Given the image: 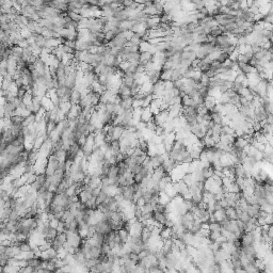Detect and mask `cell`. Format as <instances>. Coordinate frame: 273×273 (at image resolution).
Wrapping results in <instances>:
<instances>
[{
  "label": "cell",
  "instance_id": "25",
  "mask_svg": "<svg viewBox=\"0 0 273 273\" xmlns=\"http://www.w3.org/2000/svg\"><path fill=\"white\" fill-rule=\"evenodd\" d=\"M32 57H33V51H32V48H31L30 46L27 47V48H23V57H21L23 60L26 61V62H28Z\"/></svg>",
  "mask_w": 273,
  "mask_h": 273
},
{
  "label": "cell",
  "instance_id": "48",
  "mask_svg": "<svg viewBox=\"0 0 273 273\" xmlns=\"http://www.w3.org/2000/svg\"><path fill=\"white\" fill-rule=\"evenodd\" d=\"M143 105V99H135L133 98V103H132V108H139V107H142Z\"/></svg>",
  "mask_w": 273,
  "mask_h": 273
},
{
  "label": "cell",
  "instance_id": "21",
  "mask_svg": "<svg viewBox=\"0 0 273 273\" xmlns=\"http://www.w3.org/2000/svg\"><path fill=\"white\" fill-rule=\"evenodd\" d=\"M12 56H14L15 58L19 59L23 57V48H21L20 46H18V45H14V46L12 47Z\"/></svg>",
  "mask_w": 273,
  "mask_h": 273
},
{
  "label": "cell",
  "instance_id": "47",
  "mask_svg": "<svg viewBox=\"0 0 273 273\" xmlns=\"http://www.w3.org/2000/svg\"><path fill=\"white\" fill-rule=\"evenodd\" d=\"M59 223H60V220L57 219V218H52V219L49 220V225H50L51 227H54V228L58 227Z\"/></svg>",
  "mask_w": 273,
  "mask_h": 273
},
{
  "label": "cell",
  "instance_id": "29",
  "mask_svg": "<svg viewBox=\"0 0 273 273\" xmlns=\"http://www.w3.org/2000/svg\"><path fill=\"white\" fill-rule=\"evenodd\" d=\"M68 16L70 17V19H72L73 21H76V23H79L80 19L82 18V16L80 14H78V13H76V12H73V11H68Z\"/></svg>",
  "mask_w": 273,
  "mask_h": 273
},
{
  "label": "cell",
  "instance_id": "37",
  "mask_svg": "<svg viewBox=\"0 0 273 273\" xmlns=\"http://www.w3.org/2000/svg\"><path fill=\"white\" fill-rule=\"evenodd\" d=\"M229 58H231V54H228L227 52H225V51H221L217 60L220 61V62H222V63H224L225 61H226L227 59H229Z\"/></svg>",
  "mask_w": 273,
  "mask_h": 273
},
{
  "label": "cell",
  "instance_id": "4",
  "mask_svg": "<svg viewBox=\"0 0 273 273\" xmlns=\"http://www.w3.org/2000/svg\"><path fill=\"white\" fill-rule=\"evenodd\" d=\"M122 83L125 84V85L128 86V88H131V86L135 83V74H131V73H124V75L122 76Z\"/></svg>",
  "mask_w": 273,
  "mask_h": 273
},
{
  "label": "cell",
  "instance_id": "17",
  "mask_svg": "<svg viewBox=\"0 0 273 273\" xmlns=\"http://www.w3.org/2000/svg\"><path fill=\"white\" fill-rule=\"evenodd\" d=\"M119 94L121 95V97H128V96H132V93H131V89L126 86L125 84L122 83L121 86H119Z\"/></svg>",
  "mask_w": 273,
  "mask_h": 273
},
{
  "label": "cell",
  "instance_id": "41",
  "mask_svg": "<svg viewBox=\"0 0 273 273\" xmlns=\"http://www.w3.org/2000/svg\"><path fill=\"white\" fill-rule=\"evenodd\" d=\"M97 80H98V82H101L103 85H106V84L108 83V81H109V77H108L107 75L101 74V75L97 76Z\"/></svg>",
  "mask_w": 273,
  "mask_h": 273
},
{
  "label": "cell",
  "instance_id": "36",
  "mask_svg": "<svg viewBox=\"0 0 273 273\" xmlns=\"http://www.w3.org/2000/svg\"><path fill=\"white\" fill-rule=\"evenodd\" d=\"M111 144V147L112 150H114V153H119L121 152V144H119V140H113L112 142L110 143Z\"/></svg>",
  "mask_w": 273,
  "mask_h": 273
},
{
  "label": "cell",
  "instance_id": "54",
  "mask_svg": "<svg viewBox=\"0 0 273 273\" xmlns=\"http://www.w3.org/2000/svg\"><path fill=\"white\" fill-rule=\"evenodd\" d=\"M135 204H137V206H139V207H141V208H142L143 206H144L145 204H146V201H145V198L142 196V197H140V198H139V200H138V201L135 202Z\"/></svg>",
  "mask_w": 273,
  "mask_h": 273
},
{
  "label": "cell",
  "instance_id": "7",
  "mask_svg": "<svg viewBox=\"0 0 273 273\" xmlns=\"http://www.w3.org/2000/svg\"><path fill=\"white\" fill-rule=\"evenodd\" d=\"M42 107L44 108L46 111H51V110H54L57 106L52 103V101L48 97V96H44L42 99Z\"/></svg>",
  "mask_w": 273,
  "mask_h": 273
},
{
  "label": "cell",
  "instance_id": "42",
  "mask_svg": "<svg viewBox=\"0 0 273 273\" xmlns=\"http://www.w3.org/2000/svg\"><path fill=\"white\" fill-rule=\"evenodd\" d=\"M205 75L207 76V77H209L210 79H211V78H215L216 76L218 75V72H217V70H215V68L211 67L210 70H208L207 72L205 73Z\"/></svg>",
  "mask_w": 273,
  "mask_h": 273
},
{
  "label": "cell",
  "instance_id": "8",
  "mask_svg": "<svg viewBox=\"0 0 273 273\" xmlns=\"http://www.w3.org/2000/svg\"><path fill=\"white\" fill-rule=\"evenodd\" d=\"M225 213H226V218L229 220L238 219V213H237L236 207H234V206H228L227 208H225Z\"/></svg>",
  "mask_w": 273,
  "mask_h": 273
},
{
  "label": "cell",
  "instance_id": "52",
  "mask_svg": "<svg viewBox=\"0 0 273 273\" xmlns=\"http://www.w3.org/2000/svg\"><path fill=\"white\" fill-rule=\"evenodd\" d=\"M36 177H38V175L36 174H30V176H29V178H28V180H27V185H32L33 182L36 180Z\"/></svg>",
  "mask_w": 273,
  "mask_h": 273
},
{
  "label": "cell",
  "instance_id": "50",
  "mask_svg": "<svg viewBox=\"0 0 273 273\" xmlns=\"http://www.w3.org/2000/svg\"><path fill=\"white\" fill-rule=\"evenodd\" d=\"M222 66H223V63L222 62H220V61H218V60H215L213 62V64H211V67L213 68H215V70H219V68H221Z\"/></svg>",
  "mask_w": 273,
  "mask_h": 273
},
{
  "label": "cell",
  "instance_id": "49",
  "mask_svg": "<svg viewBox=\"0 0 273 273\" xmlns=\"http://www.w3.org/2000/svg\"><path fill=\"white\" fill-rule=\"evenodd\" d=\"M63 52L64 54H74V52H75V49L67 46V45L63 44Z\"/></svg>",
  "mask_w": 273,
  "mask_h": 273
},
{
  "label": "cell",
  "instance_id": "19",
  "mask_svg": "<svg viewBox=\"0 0 273 273\" xmlns=\"http://www.w3.org/2000/svg\"><path fill=\"white\" fill-rule=\"evenodd\" d=\"M119 237H121V239H122V241H123L124 243H126V242H128V241H130V234H129V231H127V229H125V228H121L119 231Z\"/></svg>",
  "mask_w": 273,
  "mask_h": 273
},
{
  "label": "cell",
  "instance_id": "40",
  "mask_svg": "<svg viewBox=\"0 0 273 273\" xmlns=\"http://www.w3.org/2000/svg\"><path fill=\"white\" fill-rule=\"evenodd\" d=\"M143 168V164H140V163H135V164H133L132 166H130L129 168V170L131 171V172L133 173V174H138V173H140V171H141V169Z\"/></svg>",
  "mask_w": 273,
  "mask_h": 273
},
{
  "label": "cell",
  "instance_id": "5",
  "mask_svg": "<svg viewBox=\"0 0 273 273\" xmlns=\"http://www.w3.org/2000/svg\"><path fill=\"white\" fill-rule=\"evenodd\" d=\"M82 113V108L79 106V104L78 105H73L72 106V109H70V113H68V119H78V116H79L80 114Z\"/></svg>",
  "mask_w": 273,
  "mask_h": 273
},
{
  "label": "cell",
  "instance_id": "32",
  "mask_svg": "<svg viewBox=\"0 0 273 273\" xmlns=\"http://www.w3.org/2000/svg\"><path fill=\"white\" fill-rule=\"evenodd\" d=\"M57 125H58V122H56V121H51V119H50V121L48 122V124H47V133H48V135L51 131H54V129L57 128Z\"/></svg>",
  "mask_w": 273,
  "mask_h": 273
},
{
  "label": "cell",
  "instance_id": "18",
  "mask_svg": "<svg viewBox=\"0 0 273 273\" xmlns=\"http://www.w3.org/2000/svg\"><path fill=\"white\" fill-rule=\"evenodd\" d=\"M81 101V93L77 90H73L72 95H70V101L73 105H78Z\"/></svg>",
  "mask_w": 273,
  "mask_h": 273
},
{
  "label": "cell",
  "instance_id": "27",
  "mask_svg": "<svg viewBox=\"0 0 273 273\" xmlns=\"http://www.w3.org/2000/svg\"><path fill=\"white\" fill-rule=\"evenodd\" d=\"M108 196H109V195H108V194L106 193L104 190H101V193H99L97 196H96V204H97V205H101V204H103L104 202L107 200Z\"/></svg>",
  "mask_w": 273,
  "mask_h": 273
},
{
  "label": "cell",
  "instance_id": "43",
  "mask_svg": "<svg viewBox=\"0 0 273 273\" xmlns=\"http://www.w3.org/2000/svg\"><path fill=\"white\" fill-rule=\"evenodd\" d=\"M115 104L113 103H107L106 104V109H107V112L111 113V114H113L115 111Z\"/></svg>",
  "mask_w": 273,
  "mask_h": 273
},
{
  "label": "cell",
  "instance_id": "23",
  "mask_svg": "<svg viewBox=\"0 0 273 273\" xmlns=\"http://www.w3.org/2000/svg\"><path fill=\"white\" fill-rule=\"evenodd\" d=\"M153 45L150 44L148 41H141V43L139 44L140 47V52H144V51H150Z\"/></svg>",
  "mask_w": 273,
  "mask_h": 273
},
{
  "label": "cell",
  "instance_id": "35",
  "mask_svg": "<svg viewBox=\"0 0 273 273\" xmlns=\"http://www.w3.org/2000/svg\"><path fill=\"white\" fill-rule=\"evenodd\" d=\"M222 33H223L222 28L220 26H217V27H215V28L211 29V31L209 32V34L213 35V36H215V38H217V36H219V35L222 34Z\"/></svg>",
  "mask_w": 273,
  "mask_h": 273
},
{
  "label": "cell",
  "instance_id": "3",
  "mask_svg": "<svg viewBox=\"0 0 273 273\" xmlns=\"http://www.w3.org/2000/svg\"><path fill=\"white\" fill-rule=\"evenodd\" d=\"M153 218H154L155 221H156L157 223H159V224L162 225V226L166 225V223L168 222V220H169L168 213H160V211H154V213H153Z\"/></svg>",
  "mask_w": 273,
  "mask_h": 273
},
{
  "label": "cell",
  "instance_id": "55",
  "mask_svg": "<svg viewBox=\"0 0 273 273\" xmlns=\"http://www.w3.org/2000/svg\"><path fill=\"white\" fill-rule=\"evenodd\" d=\"M143 178H144V177L141 175V173L135 174V184H140V182L143 180Z\"/></svg>",
  "mask_w": 273,
  "mask_h": 273
},
{
  "label": "cell",
  "instance_id": "57",
  "mask_svg": "<svg viewBox=\"0 0 273 273\" xmlns=\"http://www.w3.org/2000/svg\"><path fill=\"white\" fill-rule=\"evenodd\" d=\"M16 1L21 5V8H25V7H27V5H29L28 0H16Z\"/></svg>",
  "mask_w": 273,
  "mask_h": 273
},
{
  "label": "cell",
  "instance_id": "38",
  "mask_svg": "<svg viewBox=\"0 0 273 273\" xmlns=\"http://www.w3.org/2000/svg\"><path fill=\"white\" fill-rule=\"evenodd\" d=\"M12 119V123L13 124H16V125H23V117L20 116V115H14V116L11 117Z\"/></svg>",
  "mask_w": 273,
  "mask_h": 273
},
{
  "label": "cell",
  "instance_id": "13",
  "mask_svg": "<svg viewBox=\"0 0 273 273\" xmlns=\"http://www.w3.org/2000/svg\"><path fill=\"white\" fill-rule=\"evenodd\" d=\"M153 58H154V54H150V51H144V52H140V64H145L150 61H153Z\"/></svg>",
  "mask_w": 273,
  "mask_h": 273
},
{
  "label": "cell",
  "instance_id": "31",
  "mask_svg": "<svg viewBox=\"0 0 273 273\" xmlns=\"http://www.w3.org/2000/svg\"><path fill=\"white\" fill-rule=\"evenodd\" d=\"M117 35V33L115 32V31L113 30H110V31H106L105 32V39L107 42H110V41H112L113 39L115 38Z\"/></svg>",
  "mask_w": 273,
  "mask_h": 273
},
{
  "label": "cell",
  "instance_id": "33",
  "mask_svg": "<svg viewBox=\"0 0 273 273\" xmlns=\"http://www.w3.org/2000/svg\"><path fill=\"white\" fill-rule=\"evenodd\" d=\"M20 34H21V36H23V39L28 40V39H30L31 36L33 35V32L28 28V27H27L26 29H23V30H20Z\"/></svg>",
  "mask_w": 273,
  "mask_h": 273
},
{
  "label": "cell",
  "instance_id": "11",
  "mask_svg": "<svg viewBox=\"0 0 273 273\" xmlns=\"http://www.w3.org/2000/svg\"><path fill=\"white\" fill-rule=\"evenodd\" d=\"M119 164H111L109 169V173H108V177L111 178V179H115V178H119Z\"/></svg>",
  "mask_w": 273,
  "mask_h": 273
},
{
  "label": "cell",
  "instance_id": "28",
  "mask_svg": "<svg viewBox=\"0 0 273 273\" xmlns=\"http://www.w3.org/2000/svg\"><path fill=\"white\" fill-rule=\"evenodd\" d=\"M172 72L173 70H162V72H161L160 79L163 80V81L171 80V78H172Z\"/></svg>",
  "mask_w": 273,
  "mask_h": 273
},
{
  "label": "cell",
  "instance_id": "24",
  "mask_svg": "<svg viewBox=\"0 0 273 273\" xmlns=\"http://www.w3.org/2000/svg\"><path fill=\"white\" fill-rule=\"evenodd\" d=\"M213 216H215L216 220H217L218 222H221L222 220L226 218V213H225V208H222V209H220V210H216L215 213H213Z\"/></svg>",
  "mask_w": 273,
  "mask_h": 273
},
{
  "label": "cell",
  "instance_id": "16",
  "mask_svg": "<svg viewBox=\"0 0 273 273\" xmlns=\"http://www.w3.org/2000/svg\"><path fill=\"white\" fill-rule=\"evenodd\" d=\"M92 196H93V193H92V192H90L89 190H86V189L81 190V192L79 193L80 202H81V203H84V204H85L86 202L89 201V200L92 197Z\"/></svg>",
  "mask_w": 273,
  "mask_h": 273
},
{
  "label": "cell",
  "instance_id": "14",
  "mask_svg": "<svg viewBox=\"0 0 273 273\" xmlns=\"http://www.w3.org/2000/svg\"><path fill=\"white\" fill-rule=\"evenodd\" d=\"M125 129H126V127L122 126V125H116V126H114V130H113V133H112L113 140H119L122 135H123V132L125 131Z\"/></svg>",
  "mask_w": 273,
  "mask_h": 273
},
{
  "label": "cell",
  "instance_id": "1",
  "mask_svg": "<svg viewBox=\"0 0 273 273\" xmlns=\"http://www.w3.org/2000/svg\"><path fill=\"white\" fill-rule=\"evenodd\" d=\"M59 166V160L58 158L56 157V155L52 154L48 157V162H47V166H46V174L47 176H50V175H54L56 170L58 169Z\"/></svg>",
  "mask_w": 273,
  "mask_h": 273
},
{
  "label": "cell",
  "instance_id": "9",
  "mask_svg": "<svg viewBox=\"0 0 273 273\" xmlns=\"http://www.w3.org/2000/svg\"><path fill=\"white\" fill-rule=\"evenodd\" d=\"M150 163L153 164V166H154L155 169L162 166V163H163V157H162V155H160V154H156V155H154V156H150Z\"/></svg>",
  "mask_w": 273,
  "mask_h": 273
},
{
  "label": "cell",
  "instance_id": "10",
  "mask_svg": "<svg viewBox=\"0 0 273 273\" xmlns=\"http://www.w3.org/2000/svg\"><path fill=\"white\" fill-rule=\"evenodd\" d=\"M154 119V114H153V112L150 111V107H145L143 108L142 110V114H141V121L143 122H148L150 121V119Z\"/></svg>",
  "mask_w": 273,
  "mask_h": 273
},
{
  "label": "cell",
  "instance_id": "46",
  "mask_svg": "<svg viewBox=\"0 0 273 273\" xmlns=\"http://www.w3.org/2000/svg\"><path fill=\"white\" fill-rule=\"evenodd\" d=\"M267 238H268V242H270L271 239H273V224H270L268 226V231H267Z\"/></svg>",
  "mask_w": 273,
  "mask_h": 273
},
{
  "label": "cell",
  "instance_id": "15",
  "mask_svg": "<svg viewBox=\"0 0 273 273\" xmlns=\"http://www.w3.org/2000/svg\"><path fill=\"white\" fill-rule=\"evenodd\" d=\"M132 103H133V96H128V97H123L121 101V106L125 110H129L130 108H132Z\"/></svg>",
  "mask_w": 273,
  "mask_h": 273
},
{
  "label": "cell",
  "instance_id": "22",
  "mask_svg": "<svg viewBox=\"0 0 273 273\" xmlns=\"http://www.w3.org/2000/svg\"><path fill=\"white\" fill-rule=\"evenodd\" d=\"M54 155H56V157L58 158L59 161H66V159H67V150H65L64 148L56 150Z\"/></svg>",
  "mask_w": 273,
  "mask_h": 273
},
{
  "label": "cell",
  "instance_id": "12",
  "mask_svg": "<svg viewBox=\"0 0 273 273\" xmlns=\"http://www.w3.org/2000/svg\"><path fill=\"white\" fill-rule=\"evenodd\" d=\"M202 172H203V176L205 179H209V178H211L215 175V169H213V166L211 164L204 166Z\"/></svg>",
  "mask_w": 273,
  "mask_h": 273
},
{
  "label": "cell",
  "instance_id": "34",
  "mask_svg": "<svg viewBox=\"0 0 273 273\" xmlns=\"http://www.w3.org/2000/svg\"><path fill=\"white\" fill-rule=\"evenodd\" d=\"M127 60L129 62H133V61H140V52H130L127 56Z\"/></svg>",
  "mask_w": 273,
  "mask_h": 273
},
{
  "label": "cell",
  "instance_id": "39",
  "mask_svg": "<svg viewBox=\"0 0 273 273\" xmlns=\"http://www.w3.org/2000/svg\"><path fill=\"white\" fill-rule=\"evenodd\" d=\"M129 66H130V62H129L128 60H124L123 62H122V63L119 64V70H123L124 73H126L127 70H128Z\"/></svg>",
  "mask_w": 273,
  "mask_h": 273
},
{
  "label": "cell",
  "instance_id": "30",
  "mask_svg": "<svg viewBox=\"0 0 273 273\" xmlns=\"http://www.w3.org/2000/svg\"><path fill=\"white\" fill-rule=\"evenodd\" d=\"M89 25H90V18H85V17H82V18L80 19L79 23H78V27H79V29L89 28Z\"/></svg>",
  "mask_w": 273,
  "mask_h": 273
},
{
  "label": "cell",
  "instance_id": "2",
  "mask_svg": "<svg viewBox=\"0 0 273 273\" xmlns=\"http://www.w3.org/2000/svg\"><path fill=\"white\" fill-rule=\"evenodd\" d=\"M104 23H101L98 18H90V25L89 29L92 33H98V32H104Z\"/></svg>",
  "mask_w": 273,
  "mask_h": 273
},
{
  "label": "cell",
  "instance_id": "44",
  "mask_svg": "<svg viewBox=\"0 0 273 273\" xmlns=\"http://www.w3.org/2000/svg\"><path fill=\"white\" fill-rule=\"evenodd\" d=\"M95 234H96L95 225H89V228H88V238H92Z\"/></svg>",
  "mask_w": 273,
  "mask_h": 273
},
{
  "label": "cell",
  "instance_id": "26",
  "mask_svg": "<svg viewBox=\"0 0 273 273\" xmlns=\"http://www.w3.org/2000/svg\"><path fill=\"white\" fill-rule=\"evenodd\" d=\"M35 114L34 113H32L31 115H29V116L25 117V119H23V127H27V126H30V125H32V124L35 123Z\"/></svg>",
  "mask_w": 273,
  "mask_h": 273
},
{
  "label": "cell",
  "instance_id": "20",
  "mask_svg": "<svg viewBox=\"0 0 273 273\" xmlns=\"http://www.w3.org/2000/svg\"><path fill=\"white\" fill-rule=\"evenodd\" d=\"M72 106H73L72 101H61L59 108H60V109L68 116V113H70V109H72Z\"/></svg>",
  "mask_w": 273,
  "mask_h": 273
},
{
  "label": "cell",
  "instance_id": "56",
  "mask_svg": "<svg viewBox=\"0 0 273 273\" xmlns=\"http://www.w3.org/2000/svg\"><path fill=\"white\" fill-rule=\"evenodd\" d=\"M135 2V0H124L123 1V7L126 8V7H130L132 3Z\"/></svg>",
  "mask_w": 273,
  "mask_h": 273
},
{
  "label": "cell",
  "instance_id": "45",
  "mask_svg": "<svg viewBox=\"0 0 273 273\" xmlns=\"http://www.w3.org/2000/svg\"><path fill=\"white\" fill-rule=\"evenodd\" d=\"M32 272H35V268L32 266H26L23 267V268H21L20 270V273H32Z\"/></svg>",
  "mask_w": 273,
  "mask_h": 273
},
{
  "label": "cell",
  "instance_id": "6",
  "mask_svg": "<svg viewBox=\"0 0 273 273\" xmlns=\"http://www.w3.org/2000/svg\"><path fill=\"white\" fill-rule=\"evenodd\" d=\"M90 90H91L92 92H94V93L101 94H101L106 91V85H103L101 82H98V80H96L95 82H93V83L91 84Z\"/></svg>",
  "mask_w": 273,
  "mask_h": 273
},
{
  "label": "cell",
  "instance_id": "53",
  "mask_svg": "<svg viewBox=\"0 0 273 273\" xmlns=\"http://www.w3.org/2000/svg\"><path fill=\"white\" fill-rule=\"evenodd\" d=\"M85 142H86V135H82V137H80V138L77 140V143L79 144L80 147H83L84 144H85Z\"/></svg>",
  "mask_w": 273,
  "mask_h": 273
},
{
  "label": "cell",
  "instance_id": "51",
  "mask_svg": "<svg viewBox=\"0 0 273 273\" xmlns=\"http://www.w3.org/2000/svg\"><path fill=\"white\" fill-rule=\"evenodd\" d=\"M18 46H20L21 48H27V47H29L28 40H26V39H21V40L19 41V43H18Z\"/></svg>",
  "mask_w": 273,
  "mask_h": 273
}]
</instances>
